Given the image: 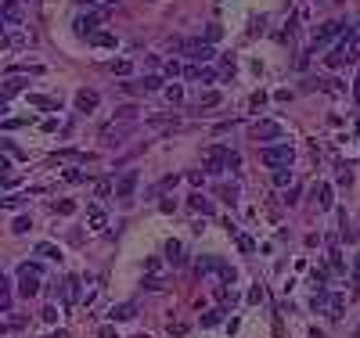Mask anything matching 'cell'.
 I'll list each match as a JSON object with an SVG mask.
<instances>
[{
    "instance_id": "obj_1",
    "label": "cell",
    "mask_w": 360,
    "mask_h": 338,
    "mask_svg": "<svg viewBox=\"0 0 360 338\" xmlns=\"http://www.w3.org/2000/svg\"><path fill=\"white\" fill-rule=\"evenodd\" d=\"M40 277H43V266L40 263H22L18 266V295L22 299H33L40 291Z\"/></svg>"
},
{
    "instance_id": "obj_2",
    "label": "cell",
    "mask_w": 360,
    "mask_h": 338,
    "mask_svg": "<svg viewBox=\"0 0 360 338\" xmlns=\"http://www.w3.org/2000/svg\"><path fill=\"white\" fill-rule=\"evenodd\" d=\"M292 159H295L292 144H270V148H263V151H260V162H263L267 169H281V166H292Z\"/></svg>"
},
{
    "instance_id": "obj_3",
    "label": "cell",
    "mask_w": 360,
    "mask_h": 338,
    "mask_svg": "<svg viewBox=\"0 0 360 338\" xmlns=\"http://www.w3.org/2000/svg\"><path fill=\"white\" fill-rule=\"evenodd\" d=\"M101 22H104L101 11H87V14H80V18L72 22V29H76V36H94Z\"/></svg>"
},
{
    "instance_id": "obj_4",
    "label": "cell",
    "mask_w": 360,
    "mask_h": 338,
    "mask_svg": "<svg viewBox=\"0 0 360 338\" xmlns=\"http://www.w3.org/2000/svg\"><path fill=\"white\" fill-rule=\"evenodd\" d=\"M184 54L194 58V61H202V65H209V61L216 58V47H213V43H202V40H187L184 43Z\"/></svg>"
},
{
    "instance_id": "obj_5",
    "label": "cell",
    "mask_w": 360,
    "mask_h": 338,
    "mask_svg": "<svg viewBox=\"0 0 360 338\" xmlns=\"http://www.w3.org/2000/svg\"><path fill=\"white\" fill-rule=\"evenodd\" d=\"M137 180H141V173L137 169H126L123 176H119V183H115V198H133V191H137Z\"/></svg>"
},
{
    "instance_id": "obj_6",
    "label": "cell",
    "mask_w": 360,
    "mask_h": 338,
    "mask_svg": "<svg viewBox=\"0 0 360 338\" xmlns=\"http://www.w3.org/2000/svg\"><path fill=\"white\" fill-rule=\"evenodd\" d=\"M252 137H256V141H277V137H281V122L260 119L256 126H252Z\"/></svg>"
},
{
    "instance_id": "obj_7",
    "label": "cell",
    "mask_w": 360,
    "mask_h": 338,
    "mask_svg": "<svg viewBox=\"0 0 360 338\" xmlns=\"http://www.w3.org/2000/svg\"><path fill=\"white\" fill-rule=\"evenodd\" d=\"M339 33H342V22H324L317 33H313V51H321L324 43H328V40H335Z\"/></svg>"
},
{
    "instance_id": "obj_8",
    "label": "cell",
    "mask_w": 360,
    "mask_h": 338,
    "mask_svg": "<svg viewBox=\"0 0 360 338\" xmlns=\"http://www.w3.org/2000/svg\"><path fill=\"white\" fill-rule=\"evenodd\" d=\"M205 166H209V173H220V169H227V148H209Z\"/></svg>"
},
{
    "instance_id": "obj_9",
    "label": "cell",
    "mask_w": 360,
    "mask_h": 338,
    "mask_svg": "<svg viewBox=\"0 0 360 338\" xmlns=\"http://www.w3.org/2000/svg\"><path fill=\"white\" fill-rule=\"evenodd\" d=\"M80 277H65V284H62V291H65V310H72V306L80 302Z\"/></svg>"
},
{
    "instance_id": "obj_10",
    "label": "cell",
    "mask_w": 360,
    "mask_h": 338,
    "mask_svg": "<svg viewBox=\"0 0 360 338\" xmlns=\"http://www.w3.org/2000/svg\"><path fill=\"white\" fill-rule=\"evenodd\" d=\"M97 104H101L97 90H80V94H76V108H80V112H94Z\"/></svg>"
},
{
    "instance_id": "obj_11",
    "label": "cell",
    "mask_w": 360,
    "mask_h": 338,
    "mask_svg": "<svg viewBox=\"0 0 360 338\" xmlns=\"http://www.w3.org/2000/svg\"><path fill=\"white\" fill-rule=\"evenodd\" d=\"M166 263L170 266H184V245H180L177 238L166 241Z\"/></svg>"
},
{
    "instance_id": "obj_12",
    "label": "cell",
    "mask_w": 360,
    "mask_h": 338,
    "mask_svg": "<svg viewBox=\"0 0 360 338\" xmlns=\"http://www.w3.org/2000/svg\"><path fill=\"white\" fill-rule=\"evenodd\" d=\"M133 317H137V306H133V302L112 306V324H115V320H133Z\"/></svg>"
},
{
    "instance_id": "obj_13",
    "label": "cell",
    "mask_w": 360,
    "mask_h": 338,
    "mask_svg": "<svg viewBox=\"0 0 360 338\" xmlns=\"http://www.w3.org/2000/svg\"><path fill=\"white\" fill-rule=\"evenodd\" d=\"M220 266H223V259H216V255H202L198 259V263H194V270H198V273H220Z\"/></svg>"
},
{
    "instance_id": "obj_14",
    "label": "cell",
    "mask_w": 360,
    "mask_h": 338,
    "mask_svg": "<svg viewBox=\"0 0 360 338\" xmlns=\"http://www.w3.org/2000/svg\"><path fill=\"white\" fill-rule=\"evenodd\" d=\"M87 220H90V230H104V223H108V216H104V209H97V205H90Z\"/></svg>"
},
{
    "instance_id": "obj_15",
    "label": "cell",
    "mask_w": 360,
    "mask_h": 338,
    "mask_svg": "<svg viewBox=\"0 0 360 338\" xmlns=\"http://www.w3.org/2000/svg\"><path fill=\"white\" fill-rule=\"evenodd\" d=\"M0 18H7L11 25H18V22H22V11H18V4H14V0H4V11H0Z\"/></svg>"
},
{
    "instance_id": "obj_16",
    "label": "cell",
    "mask_w": 360,
    "mask_h": 338,
    "mask_svg": "<svg viewBox=\"0 0 360 338\" xmlns=\"http://www.w3.org/2000/svg\"><path fill=\"white\" fill-rule=\"evenodd\" d=\"M335 191H332V183H321V187H317V205L321 209H332L335 205V198H332Z\"/></svg>"
},
{
    "instance_id": "obj_17",
    "label": "cell",
    "mask_w": 360,
    "mask_h": 338,
    "mask_svg": "<svg viewBox=\"0 0 360 338\" xmlns=\"http://www.w3.org/2000/svg\"><path fill=\"white\" fill-rule=\"evenodd\" d=\"M0 310H11V281L4 277V273H0Z\"/></svg>"
},
{
    "instance_id": "obj_18",
    "label": "cell",
    "mask_w": 360,
    "mask_h": 338,
    "mask_svg": "<svg viewBox=\"0 0 360 338\" xmlns=\"http://www.w3.org/2000/svg\"><path fill=\"white\" fill-rule=\"evenodd\" d=\"M191 209L202 212V216H213V202H209V198H202V194H191Z\"/></svg>"
},
{
    "instance_id": "obj_19",
    "label": "cell",
    "mask_w": 360,
    "mask_h": 338,
    "mask_svg": "<svg viewBox=\"0 0 360 338\" xmlns=\"http://www.w3.org/2000/svg\"><path fill=\"white\" fill-rule=\"evenodd\" d=\"M342 310H346V299H342V295H332V299H328V317H342Z\"/></svg>"
},
{
    "instance_id": "obj_20",
    "label": "cell",
    "mask_w": 360,
    "mask_h": 338,
    "mask_svg": "<svg viewBox=\"0 0 360 338\" xmlns=\"http://www.w3.org/2000/svg\"><path fill=\"white\" fill-rule=\"evenodd\" d=\"M216 104H220V90H205L198 97V108H216Z\"/></svg>"
},
{
    "instance_id": "obj_21",
    "label": "cell",
    "mask_w": 360,
    "mask_h": 338,
    "mask_svg": "<svg viewBox=\"0 0 360 338\" xmlns=\"http://www.w3.org/2000/svg\"><path fill=\"white\" fill-rule=\"evenodd\" d=\"M295 176H292V169L288 166H281V169H274V183H277V187H288V183H292Z\"/></svg>"
},
{
    "instance_id": "obj_22",
    "label": "cell",
    "mask_w": 360,
    "mask_h": 338,
    "mask_svg": "<svg viewBox=\"0 0 360 338\" xmlns=\"http://www.w3.org/2000/svg\"><path fill=\"white\" fill-rule=\"evenodd\" d=\"M18 90H25V80H7V86L0 90V101H7L11 94H18Z\"/></svg>"
},
{
    "instance_id": "obj_23",
    "label": "cell",
    "mask_w": 360,
    "mask_h": 338,
    "mask_svg": "<svg viewBox=\"0 0 360 338\" xmlns=\"http://www.w3.org/2000/svg\"><path fill=\"white\" fill-rule=\"evenodd\" d=\"M36 255H43V259H58L62 252H58V249H54L51 241H40V245H36Z\"/></svg>"
},
{
    "instance_id": "obj_24",
    "label": "cell",
    "mask_w": 360,
    "mask_h": 338,
    "mask_svg": "<svg viewBox=\"0 0 360 338\" xmlns=\"http://www.w3.org/2000/svg\"><path fill=\"white\" fill-rule=\"evenodd\" d=\"M54 212H58V216H72V212H76V202H72V198H65V202L54 205Z\"/></svg>"
},
{
    "instance_id": "obj_25",
    "label": "cell",
    "mask_w": 360,
    "mask_h": 338,
    "mask_svg": "<svg viewBox=\"0 0 360 338\" xmlns=\"http://www.w3.org/2000/svg\"><path fill=\"white\" fill-rule=\"evenodd\" d=\"M29 104H36V108H58V101L43 97V94H33V97H29Z\"/></svg>"
},
{
    "instance_id": "obj_26",
    "label": "cell",
    "mask_w": 360,
    "mask_h": 338,
    "mask_svg": "<svg viewBox=\"0 0 360 338\" xmlns=\"http://www.w3.org/2000/svg\"><path fill=\"white\" fill-rule=\"evenodd\" d=\"M90 40H94L97 47H115V36H112V33H94Z\"/></svg>"
},
{
    "instance_id": "obj_27",
    "label": "cell",
    "mask_w": 360,
    "mask_h": 338,
    "mask_svg": "<svg viewBox=\"0 0 360 338\" xmlns=\"http://www.w3.org/2000/svg\"><path fill=\"white\" fill-rule=\"evenodd\" d=\"M112 72H115V76H130V72H133V65H130L126 58H119V61H112Z\"/></svg>"
},
{
    "instance_id": "obj_28",
    "label": "cell",
    "mask_w": 360,
    "mask_h": 338,
    "mask_svg": "<svg viewBox=\"0 0 360 338\" xmlns=\"http://www.w3.org/2000/svg\"><path fill=\"white\" fill-rule=\"evenodd\" d=\"M223 313H227V310H213V313H205V317H202V328H213V324H220V320H223Z\"/></svg>"
},
{
    "instance_id": "obj_29",
    "label": "cell",
    "mask_w": 360,
    "mask_h": 338,
    "mask_svg": "<svg viewBox=\"0 0 360 338\" xmlns=\"http://www.w3.org/2000/svg\"><path fill=\"white\" fill-rule=\"evenodd\" d=\"M166 97H170L173 104H180V101H184V86H180V83H173V86H166Z\"/></svg>"
},
{
    "instance_id": "obj_30",
    "label": "cell",
    "mask_w": 360,
    "mask_h": 338,
    "mask_svg": "<svg viewBox=\"0 0 360 338\" xmlns=\"http://www.w3.org/2000/svg\"><path fill=\"white\" fill-rule=\"evenodd\" d=\"M166 76H170V80H177V76H184V65H180L177 58H170V61H166Z\"/></svg>"
},
{
    "instance_id": "obj_31",
    "label": "cell",
    "mask_w": 360,
    "mask_h": 338,
    "mask_svg": "<svg viewBox=\"0 0 360 338\" xmlns=\"http://www.w3.org/2000/svg\"><path fill=\"white\" fill-rule=\"evenodd\" d=\"M313 310H328V291L324 288L313 291Z\"/></svg>"
},
{
    "instance_id": "obj_32",
    "label": "cell",
    "mask_w": 360,
    "mask_h": 338,
    "mask_svg": "<svg viewBox=\"0 0 360 338\" xmlns=\"http://www.w3.org/2000/svg\"><path fill=\"white\" fill-rule=\"evenodd\" d=\"M141 90H162V80H159V76H144V80H141Z\"/></svg>"
},
{
    "instance_id": "obj_33",
    "label": "cell",
    "mask_w": 360,
    "mask_h": 338,
    "mask_svg": "<svg viewBox=\"0 0 360 338\" xmlns=\"http://www.w3.org/2000/svg\"><path fill=\"white\" fill-rule=\"evenodd\" d=\"M29 227H33V220H29V216H18V220H14V227H11V230H14V234H25Z\"/></svg>"
},
{
    "instance_id": "obj_34",
    "label": "cell",
    "mask_w": 360,
    "mask_h": 338,
    "mask_svg": "<svg viewBox=\"0 0 360 338\" xmlns=\"http://www.w3.org/2000/svg\"><path fill=\"white\" fill-rule=\"evenodd\" d=\"M238 249H242V252L249 255V252H256V241H252V238H245V234H242V238H238Z\"/></svg>"
},
{
    "instance_id": "obj_35",
    "label": "cell",
    "mask_w": 360,
    "mask_h": 338,
    "mask_svg": "<svg viewBox=\"0 0 360 338\" xmlns=\"http://www.w3.org/2000/svg\"><path fill=\"white\" fill-rule=\"evenodd\" d=\"M220 36H223V29H220V25H209V29H205V43H216Z\"/></svg>"
},
{
    "instance_id": "obj_36",
    "label": "cell",
    "mask_w": 360,
    "mask_h": 338,
    "mask_svg": "<svg viewBox=\"0 0 360 338\" xmlns=\"http://www.w3.org/2000/svg\"><path fill=\"white\" fill-rule=\"evenodd\" d=\"M65 180H69V183H83L87 176L80 173V169H65Z\"/></svg>"
},
{
    "instance_id": "obj_37",
    "label": "cell",
    "mask_w": 360,
    "mask_h": 338,
    "mask_svg": "<svg viewBox=\"0 0 360 338\" xmlns=\"http://www.w3.org/2000/svg\"><path fill=\"white\" fill-rule=\"evenodd\" d=\"M97 338H119V331H115V324H104V328L97 331Z\"/></svg>"
},
{
    "instance_id": "obj_38",
    "label": "cell",
    "mask_w": 360,
    "mask_h": 338,
    "mask_svg": "<svg viewBox=\"0 0 360 338\" xmlns=\"http://www.w3.org/2000/svg\"><path fill=\"white\" fill-rule=\"evenodd\" d=\"M242 166V155H238V151H227V169H238Z\"/></svg>"
},
{
    "instance_id": "obj_39",
    "label": "cell",
    "mask_w": 360,
    "mask_h": 338,
    "mask_svg": "<svg viewBox=\"0 0 360 338\" xmlns=\"http://www.w3.org/2000/svg\"><path fill=\"white\" fill-rule=\"evenodd\" d=\"M43 320H47V324H54V320H58V310H54V306H43Z\"/></svg>"
},
{
    "instance_id": "obj_40",
    "label": "cell",
    "mask_w": 360,
    "mask_h": 338,
    "mask_svg": "<svg viewBox=\"0 0 360 338\" xmlns=\"http://www.w3.org/2000/svg\"><path fill=\"white\" fill-rule=\"evenodd\" d=\"M83 7H94V4H104V7H115V0H80Z\"/></svg>"
},
{
    "instance_id": "obj_41",
    "label": "cell",
    "mask_w": 360,
    "mask_h": 338,
    "mask_svg": "<svg viewBox=\"0 0 360 338\" xmlns=\"http://www.w3.org/2000/svg\"><path fill=\"white\" fill-rule=\"evenodd\" d=\"M328 281V270H313V284H324Z\"/></svg>"
},
{
    "instance_id": "obj_42",
    "label": "cell",
    "mask_w": 360,
    "mask_h": 338,
    "mask_svg": "<svg viewBox=\"0 0 360 338\" xmlns=\"http://www.w3.org/2000/svg\"><path fill=\"white\" fill-rule=\"evenodd\" d=\"M284 202H288V205H295V202H299V187H292L288 194H284Z\"/></svg>"
},
{
    "instance_id": "obj_43",
    "label": "cell",
    "mask_w": 360,
    "mask_h": 338,
    "mask_svg": "<svg viewBox=\"0 0 360 338\" xmlns=\"http://www.w3.org/2000/svg\"><path fill=\"white\" fill-rule=\"evenodd\" d=\"M11 183H14V180H7V176H0V187H11Z\"/></svg>"
},
{
    "instance_id": "obj_44",
    "label": "cell",
    "mask_w": 360,
    "mask_h": 338,
    "mask_svg": "<svg viewBox=\"0 0 360 338\" xmlns=\"http://www.w3.org/2000/svg\"><path fill=\"white\" fill-rule=\"evenodd\" d=\"M47 338H65V331H58V335H47Z\"/></svg>"
},
{
    "instance_id": "obj_45",
    "label": "cell",
    "mask_w": 360,
    "mask_h": 338,
    "mask_svg": "<svg viewBox=\"0 0 360 338\" xmlns=\"http://www.w3.org/2000/svg\"><path fill=\"white\" fill-rule=\"evenodd\" d=\"M357 277H360V255H357Z\"/></svg>"
},
{
    "instance_id": "obj_46",
    "label": "cell",
    "mask_w": 360,
    "mask_h": 338,
    "mask_svg": "<svg viewBox=\"0 0 360 338\" xmlns=\"http://www.w3.org/2000/svg\"><path fill=\"white\" fill-rule=\"evenodd\" d=\"M357 36H360V22H357Z\"/></svg>"
},
{
    "instance_id": "obj_47",
    "label": "cell",
    "mask_w": 360,
    "mask_h": 338,
    "mask_svg": "<svg viewBox=\"0 0 360 338\" xmlns=\"http://www.w3.org/2000/svg\"><path fill=\"white\" fill-rule=\"evenodd\" d=\"M133 338H148V335H133Z\"/></svg>"
},
{
    "instance_id": "obj_48",
    "label": "cell",
    "mask_w": 360,
    "mask_h": 338,
    "mask_svg": "<svg viewBox=\"0 0 360 338\" xmlns=\"http://www.w3.org/2000/svg\"><path fill=\"white\" fill-rule=\"evenodd\" d=\"M0 335H4V328H0Z\"/></svg>"
},
{
    "instance_id": "obj_49",
    "label": "cell",
    "mask_w": 360,
    "mask_h": 338,
    "mask_svg": "<svg viewBox=\"0 0 360 338\" xmlns=\"http://www.w3.org/2000/svg\"><path fill=\"white\" fill-rule=\"evenodd\" d=\"M357 126H360V122H357Z\"/></svg>"
}]
</instances>
